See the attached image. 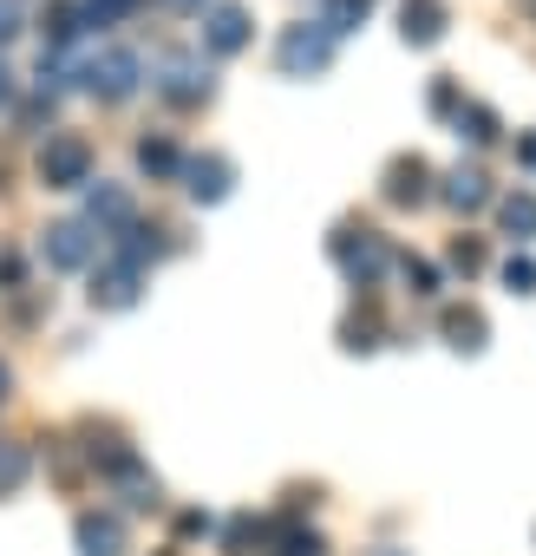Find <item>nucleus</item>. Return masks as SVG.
I'll list each match as a JSON object with an SVG mask.
<instances>
[{
  "label": "nucleus",
  "mask_w": 536,
  "mask_h": 556,
  "mask_svg": "<svg viewBox=\"0 0 536 556\" xmlns=\"http://www.w3.org/2000/svg\"><path fill=\"white\" fill-rule=\"evenodd\" d=\"M40 184H47V190H79V184H92V144L73 138V131L47 138V144H40Z\"/></svg>",
  "instance_id": "f03ea898"
},
{
  "label": "nucleus",
  "mask_w": 536,
  "mask_h": 556,
  "mask_svg": "<svg viewBox=\"0 0 536 556\" xmlns=\"http://www.w3.org/2000/svg\"><path fill=\"white\" fill-rule=\"evenodd\" d=\"M503 289L510 295H536V255H510L503 262Z\"/></svg>",
  "instance_id": "5701e85b"
},
{
  "label": "nucleus",
  "mask_w": 536,
  "mask_h": 556,
  "mask_svg": "<svg viewBox=\"0 0 536 556\" xmlns=\"http://www.w3.org/2000/svg\"><path fill=\"white\" fill-rule=\"evenodd\" d=\"M334 262L354 275L360 289H373L380 275H386V262H393V249H386V236H373V229H334Z\"/></svg>",
  "instance_id": "7ed1b4c3"
},
{
  "label": "nucleus",
  "mask_w": 536,
  "mask_h": 556,
  "mask_svg": "<svg viewBox=\"0 0 536 556\" xmlns=\"http://www.w3.org/2000/svg\"><path fill=\"white\" fill-rule=\"evenodd\" d=\"M40 249H47V262H53V268H66V275H73V268H86V262H92L99 236H92V223H53Z\"/></svg>",
  "instance_id": "6e6552de"
},
{
  "label": "nucleus",
  "mask_w": 536,
  "mask_h": 556,
  "mask_svg": "<svg viewBox=\"0 0 536 556\" xmlns=\"http://www.w3.org/2000/svg\"><path fill=\"white\" fill-rule=\"evenodd\" d=\"M14 393V374H8V361H0V400H8Z\"/></svg>",
  "instance_id": "f704fd0d"
},
{
  "label": "nucleus",
  "mask_w": 536,
  "mask_h": 556,
  "mask_svg": "<svg viewBox=\"0 0 536 556\" xmlns=\"http://www.w3.org/2000/svg\"><path fill=\"white\" fill-rule=\"evenodd\" d=\"M14 92H21V86H14V73H8V60H0V112H8V105H14Z\"/></svg>",
  "instance_id": "473e14b6"
},
{
  "label": "nucleus",
  "mask_w": 536,
  "mask_h": 556,
  "mask_svg": "<svg viewBox=\"0 0 536 556\" xmlns=\"http://www.w3.org/2000/svg\"><path fill=\"white\" fill-rule=\"evenodd\" d=\"M451 268H458V275H477V268H484V242H458V249H451Z\"/></svg>",
  "instance_id": "cd10ccee"
},
{
  "label": "nucleus",
  "mask_w": 536,
  "mask_h": 556,
  "mask_svg": "<svg viewBox=\"0 0 536 556\" xmlns=\"http://www.w3.org/2000/svg\"><path fill=\"white\" fill-rule=\"evenodd\" d=\"M282 556H328V543H321L315 530H295V523H282Z\"/></svg>",
  "instance_id": "a878e982"
},
{
  "label": "nucleus",
  "mask_w": 536,
  "mask_h": 556,
  "mask_svg": "<svg viewBox=\"0 0 536 556\" xmlns=\"http://www.w3.org/2000/svg\"><path fill=\"white\" fill-rule=\"evenodd\" d=\"M177 8H196V0H177Z\"/></svg>",
  "instance_id": "e433bc0d"
},
{
  "label": "nucleus",
  "mask_w": 536,
  "mask_h": 556,
  "mask_svg": "<svg viewBox=\"0 0 536 556\" xmlns=\"http://www.w3.org/2000/svg\"><path fill=\"white\" fill-rule=\"evenodd\" d=\"M131 216H138V210H131V190H125V184H92V190H86V223H92L99 236H105V229H125Z\"/></svg>",
  "instance_id": "9d476101"
},
{
  "label": "nucleus",
  "mask_w": 536,
  "mask_h": 556,
  "mask_svg": "<svg viewBox=\"0 0 536 556\" xmlns=\"http://www.w3.org/2000/svg\"><path fill=\"white\" fill-rule=\"evenodd\" d=\"M79 79H86V92H92V99L118 105V99H131V92H138L144 66H138V53H125V47H105V53H92V60L79 66Z\"/></svg>",
  "instance_id": "f257e3e1"
},
{
  "label": "nucleus",
  "mask_w": 536,
  "mask_h": 556,
  "mask_svg": "<svg viewBox=\"0 0 536 556\" xmlns=\"http://www.w3.org/2000/svg\"><path fill=\"white\" fill-rule=\"evenodd\" d=\"M229 184H235L229 157H183V190H190L196 203H222Z\"/></svg>",
  "instance_id": "1a4fd4ad"
},
{
  "label": "nucleus",
  "mask_w": 536,
  "mask_h": 556,
  "mask_svg": "<svg viewBox=\"0 0 536 556\" xmlns=\"http://www.w3.org/2000/svg\"><path fill=\"white\" fill-rule=\"evenodd\" d=\"M373 556H406V549H373Z\"/></svg>",
  "instance_id": "c9c22d12"
},
{
  "label": "nucleus",
  "mask_w": 536,
  "mask_h": 556,
  "mask_svg": "<svg viewBox=\"0 0 536 556\" xmlns=\"http://www.w3.org/2000/svg\"><path fill=\"white\" fill-rule=\"evenodd\" d=\"M445 203H451L458 216H477V210L490 203V177H484L477 164H458V170L445 177Z\"/></svg>",
  "instance_id": "ddd939ff"
},
{
  "label": "nucleus",
  "mask_w": 536,
  "mask_h": 556,
  "mask_svg": "<svg viewBox=\"0 0 536 556\" xmlns=\"http://www.w3.org/2000/svg\"><path fill=\"white\" fill-rule=\"evenodd\" d=\"M21 118H27V125H53V99H34V105H27Z\"/></svg>",
  "instance_id": "2f4dec72"
},
{
  "label": "nucleus",
  "mask_w": 536,
  "mask_h": 556,
  "mask_svg": "<svg viewBox=\"0 0 536 556\" xmlns=\"http://www.w3.org/2000/svg\"><path fill=\"white\" fill-rule=\"evenodd\" d=\"M399 275H406V289H412V295H438V268H432V262L406 255V262H399Z\"/></svg>",
  "instance_id": "393cba45"
},
{
  "label": "nucleus",
  "mask_w": 536,
  "mask_h": 556,
  "mask_svg": "<svg viewBox=\"0 0 536 556\" xmlns=\"http://www.w3.org/2000/svg\"><path fill=\"white\" fill-rule=\"evenodd\" d=\"M360 21H367V0H328V14H321V27H328L334 40H341V34H354Z\"/></svg>",
  "instance_id": "412c9836"
},
{
  "label": "nucleus",
  "mask_w": 536,
  "mask_h": 556,
  "mask_svg": "<svg viewBox=\"0 0 536 556\" xmlns=\"http://www.w3.org/2000/svg\"><path fill=\"white\" fill-rule=\"evenodd\" d=\"M445 341L458 354H484V315L477 308H445Z\"/></svg>",
  "instance_id": "dca6fc26"
},
{
  "label": "nucleus",
  "mask_w": 536,
  "mask_h": 556,
  "mask_svg": "<svg viewBox=\"0 0 536 556\" xmlns=\"http://www.w3.org/2000/svg\"><path fill=\"white\" fill-rule=\"evenodd\" d=\"M27 478V445H14V439H0V491H14Z\"/></svg>",
  "instance_id": "b1692460"
},
{
  "label": "nucleus",
  "mask_w": 536,
  "mask_h": 556,
  "mask_svg": "<svg viewBox=\"0 0 536 556\" xmlns=\"http://www.w3.org/2000/svg\"><path fill=\"white\" fill-rule=\"evenodd\" d=\"M203 47L209 53H242L248 47V8H235V0L203 8Z\"/></svg>",
  "instance_id": "423d86ee"
},
{
  "label": "nucleus",
  "mask_w": 536,
  "mask_h": 556,
  "mask_svg": "<svg viewBox=\"0 0 536 556\" xmlns=\"http://www.w3.org/2000/svg\"><path fill=\"white\" fill-rule=\"evenodd\" d=\"M73 536H79V556H118L125 549V523L112 510H79Z\"/></svg>",
  "instance_id": "9b49d317"
},
{
  "label": "nucleus",
  "mask_w": 536,
  "mask_h": 556,
  "mask_svg": "<svg viewBox=\"0 0 536 556\" xmlns=\"http://www.w3.org/2000/svg\"><path fill=\"white\" fill-rule=\"evenodd\" d=\"M138 164H144L151 177H183V157H177L170 138H144V144H138Z\"/></svg>",
  "instance_id": "6ab92c4d"
},
{
  "label": "nucleus",
  "mask_w": 536,
  "mask_h": 556,
  "mask_svg": "<svg viewBox=\"0 0 536 556\" xmlns=\"http://www.w3.org/2000/svg\"><path fill=\"white\" fill-rule=\"evenodd\" d=\"M425 184H432V164L425 157H393L386 164V203H425Z\"/></svg>",
  "instance_id": "f8f14e48"
},
{
  "label": "nucleus",
  "mask_w": 536,
  "mask_h": 556,
  "mask_svg": "<svg viewBox=\"0 0 536 556\" xmlns=\"http://www.w3.org/2000/svg\"><path fill=\"white\" fill-rule=\"evenodd\" d=\"M497 216H503V229H510L516 242H529V236H536V190H510V197L497 203Z\"/></svg>",
  "instance_id": "f3484780"
},
{
  "label": "nucleus",
  "mask_w": 536,
  "mask_h": 556,
  "mask_svg": "<svg viewBox=\"0 0 536 556\" xmlns=\"http://www.w3.org/2000/svg\"><path fill=\"white\" fill-rule=\"evenodd\" d=\"M0 282H8V289H21V282H27V262H21L14 249H0Z\"/></svg>",
  "instance_id": "c85d7f7f"
},
{
  "label": "nucleus",
  "mask_w": 536,
  "mask_h": 556,
  "mask_svg": "<svg viewBox=\"0 0 536 556\" xmlns=\"http://www.w3.org/2000/svg\"><path fill=\"white\" fill-rule=\"evenodd\" d=\"M458 138H471V144H490V138H497V118H490L484 105H464V112H458Z\"/></svg>",
  "instance_id": "4be33fe9"
},
{
  "label": "nucleus",
  "mask_w": 536,
  "mask_h": 556,
  "mask_svg": "<svg viewBox=\"0 0 536 556\" xmlns=\"http://www.w3.org/2000/svg\"><path fill=\"white\" fill-rule=\"evenodd\" d=\"M0 177H8V164H0Z\"/></svg>",
  "instance_id": "4c0bfd02"
},
{
  "label": "nucleus",
  "mask_w": 536,
  "mask_h": 556,
  "mask_svg": "<svg viewBox=\"0 0 536 556\" xmlns=\"http://www.w3.org/2000/svg\"><path fill=\"white\" fill-rule=\"evenodd\" d=\"M170 242H164V229H144V223H125L118 229V242H112V255L118 262H131V268H144V262H157Z\"/></svg>",
  "instance_id": "2eb2a0df"
},
{
  "label": "nucleus",
  "mask_w": 536,
  "mask_h": 556,
  "mask_svg": "<svg viewBox=\"0 0 536 556\" xmlns=\"http://www.w3.org/2000/svg\"><path fill=\"white\" fill-rule=\"evenodd\" d=\"M341 341H347L354 354H373V348H380V321H373V308H367V315H347V321H341Z\"/></svg>",
  "instance_id": "aec40b11"
},
{
  "label": "nucleus",
  "mask_w": 536,
  "mask_h": 556,
  "mask_svg": "<svg viewBox=\"0 0 536 556\" xmlns=\"http://www.w3.org/2000/svg\"><path fill=\"white\" fill-rule=\"evenodd\" d=\"M138 289H144V268H131V262H105V268H92V308H131L138 302Z\"/></svg>",
  "instance_id": "0eeeda50"
},
{
  "label": "nucleus",
  "mask_w": 536,
  "mask_h": 556,
  "mask_svg": "<svg viewBox=\"0 0 536 556\" xmlns=\"http://www.w3.org/2000/svg\"><path fill=\"white\" fill-rule=\"evenodd\" d=\"M516 157H523V164L536 170V131H523V138H516Z\"/></svg>",
  "instance_id": "72a5a7b5"
},
{
  "label": "nucleus",
  "mask_w": 536,
  "mask_h": 556,
  "mask_svg": "<svg viewBox=\"0 0 536 556\" xmlns=\"http://www.w3.org/2000/svg\"><path fill=\"white\" fill-rule=\"evenodd\" d=\"M276 60H282V73L289 79H315V73H328V60H334V34L315 21H302V27H289L282 34V47H276Z\"/></svg>",
  "instance_id": "20e7f679"
},
{
  "label": "nucleus",
  "mask_w": 536,
  "mask_h": 556,
  "mask_svg": "<svg viewBox=\"0 0 536 556\" xmlns=\"http://www.w3.org/2000/svg\"><path fill=\"white\" fill-rule=\"evenodd\" d=\"M79 27H86V8H73V0H60V8H47V40H53V53H73Z\"/></svg>",
  "instance_id": "a211bd4d"
},
{
  "label": "nucleus",
  "mask_w": 536,
  "mask_h": 556,
  "mask_svg": "<svg viewBox=\"0 0 536 556\" xmlns=\"http://www.w3.org/2000/svg\"><path fill=\"white\" fill-rule=\"evenodd\" d=\"M432 112H458V86H451V79L432 86Z\"/></svg>",
  "instance_id": "c756f323"
},
{
  "label": "nucleus",
  "mask_w": 536,
  "mask_h": 556,
  "mask_svg": "<svg viewBox=\"0 0 536 556\" xmlns=\"http://www.w3.org/2000/svg\"><path fill=\"white\" fill-rule=\"evenodd\" d=\"M151 79H157V92H164L170 105H203V99H209V66H203V53H164V60L151 66Z\"/></svg>",
  "instance_id": "39448f33"
},
{
  "label": "nucleus",
  "mask_w": 536,
  "mask_h": 556,
  "mask_svg": "<svg viewBox=\"0 0 536 556\" xmlns=\"http://www.w3.org/2000/svg\"><path fill=\"white\" fill-rule=\"evenodd\" d=\"M21 34V8H14V0H0V40H14Z\"/></svg>",
  "instance_id": "7c9ffc66"
},
{
  "label": "nucleus",
  "mask_w": 536,
  "mask_h": 556,
  "mask_svg": "<svg viewBox=\"0 0 536 556\" xmlns=\"http://www.w3.org/2000/svg\"><path fill=\"white\" fill-rule=\"evenodd\" d=\"M399 34L412 47H432L445 34V0H406V8H399Z\"/></svg>",
  "instance_id": "4468645a"
},
{
  "label": "nucleus",
  "mask_w": 536,
  "mask_h": 556,
  "mask_svg": "<svg viewBox=\"0 0 536 556\" xmlns=\"http://www.w3.org/2000/svg\"><path fill=\"white\" fill-rule=\"evenodd\" d=\"M125 14H138V0H86V21H92V27H112V21H125Z\"/></svg>",
  "instance_id": "bb28decb"
}]
</instances>
